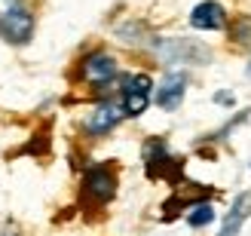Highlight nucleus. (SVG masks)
Listing matches in <instances>:
<instances>
[{
  "label": "nucleus",
  "mask_w": 251,
  "mask_h": 236,
  "mask_svg": "<svg viewBox=\"0 0 251 236\" xmlns=\"http://www.w3.org/2000/svg\"><path fill=\"white\" fill-rule=\"evenodd\" d=\"M117 193V172L114 166H89L83 175V203L89 206H107Z\"/></svg>",
  "instance_id": "obj_1"
},
{
  "label": "nucleus",
  "mask_w": 251,
  "mask_h": 236,
  "mask_svg": "<svg viewBox=\"0 0 251 236\" xmlns=\"http://www.w3.org/2000/svg\"><path fill=\"white\" fill-rule=\"evenodd\" d=\"M153 52H156V58L166 61V65H205V61L211 58V52L205 46H199L193 40H178V37L156 40Z\"/></svg>",
  "instance_id": "obj_2"
},
{
  "label": "nucleus",
  "mask_w": 251,
  "mask_h": 236,
  "mask_svg": "<svg viewBox=\"0 0 251 236\" xmlns=\"http://www.w3.org/2000/svg\"><path fill=\"white\" fill-rule=\"evenodd\" d=\"M31 34H34V12L28 6H16V9H9L3 19H0V37L9 43H28L31 40Z\"/></svg>",
  "instance_id": "obj_4"
},
{
  "label": "nucleus",
  "mask_w": 251,
  "mask_h": 236,
  "mask_svg": "<svg viewBox=\"0 0 251 236\" xmlns=\"http://www.w3.org/2000/svg\"><path fill=\"white\" fill-rule=\"evenodd\" d=\"M230 37H233V43H239V46H248V43H251V19H248V16H236Z\"/></svg>",
  "instance_id": "obj_11"
},
{
  "label": "nucleus",
  "mask_w": 251,
  "mask_h": 236,
  "mask_svg": "<svg viewBox=\"0 0 251 236\" xmlns=\"http://www.w3.org/2000/svg\"><path fill=\"white\" fill-rule=\"evenodd\" d=\"M184 89H187L184 74H169V77L159 83V89H156V105L162 110H175L181 105V98H184Z\"/></svg>",
  "instance_id": "obj_8"
},
{
  "label": "nucleus",
  "mask_w": 251,
  "mask_h": 236,
  "mask_svg": "<svg viewBox=\"0 0 251 236\" xmlns=\"http://www.w3.org/2000/svg\"><path fill=\"white\" fill-rule=\"evenodd\" d=\"M190 25L196 31H221V28H227V12H224L218 0H202L199 6H193Z\"/></svg>",
  "instance_id": "obj_7"
},
{
  "label": "nucleus",
  "mask_w": 251,
  "mask_h": 236,
  "mask_svg": "<svg viewBox=\"0 0 251 236\" xmlns=\"http://www.w3.org/2000/svg\"><path fill=\"white\" fill-rule=\"evenodd\" d=\"M248 74H251V68H248Z\"/></svg>",
  "instance_id": "obj_13"
},
{
  "label": "nucleus",
  "mask_w": 251,
  "mask_h": 236,
  "mask_svg": "<svg viewBox=\"0 0 251 236\" xmlns=\"http://www.w3.org/2000/svg\"><path fill=\"white\" fill-rule=\"evenodd\" d=\"M248 215H251V190H245V193L236 196V203H233V209H230V215L224 218L221 236H236V233H239V227H242V221H245Z\"/></svg>",
  "instance_id": "obj_9"
},
{
  "label": "nucleus",
  "mask_w": 251,
  "mask_h": 236,
  "mask_svg": "<svg viewBox=\"0 0 251 236\" xmlns=\"http://www.w3.org/2000/svg\"><path fill=\"white\" fill-rule=\"evenodd\" d=\"M0 236H19V233L16 230H6V233H0Z\"/></svg>",
  "instance_id": "obj_12"
},
{
  "label": "nucleus",
  "mask_w": 251,
  "mask_h": 236,
  "mask_svg": "<svg viewBox=\"0 0 251 236\" xmlns=\"http://www.w3.org/2000/svg\"><path fill=\"white\" fill-rule=\"evenodd\" d=\"M150 89H153V80L147 74H129L123 77V110L126 117H141L147 105H150Z\"/></svg>",
  "instance_id": "obj_3"
},
{
  "label": "nucleus",
  "mask_w": 251,
  "mask_h": 236,
  "mask_svg": "<svg viewBox=\"0 0 251 236\" xmlns=\"http://www.w3.org/2000/svg\"><path fill=\"white\" fill-rule=\"evenodd\" d=\"M126 117V110H123V105H114V102H107V105H98L92 114H86V120H83V129L89 132V135H104V132H110L117 126V123Z\"/></svg>",
  "instance_id": "obj_6"
},
{
  "label": "nucleus",
  "mask_w": 251,
  "mask_h": 236,
  "mask_svg": "<svg viewBox=\"0 0 251 236\" xmlns=\"http://www.w3.org/2000/svg\"><path fill=\"white\" fill-rule=\"evenodd\" d=\"M215 221V209H211V203H193L190 209H187V224L190 227H205Z\"/></svg>",
  "instance_id": "obj_10"
},
{
  "label": "nucleus",
  "mask_w": 251,
  "mask_h": 236,
  "mask_svg": "<svg viewBox=\"0 0 251 236\" xmlns=\"http://www.w3.org/2000/svg\"><path fill=\"white\" fill-rule=\"evenodd\" d=\"M80 77L92 86H107L117 77V58L107 52H89L80 61Z\"/></svg>",
  "instance_id": "obj_5"
}]
</instances>
